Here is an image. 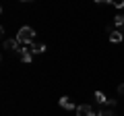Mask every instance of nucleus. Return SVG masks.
Wrapping results in <instances>:
<instances>
[{
	"label": "nucleus",
	"instance_id": "423d86ee",
	"mask_svg": "<svg viewBox=\"0 0 124 116\" xmlns=\"http://www.w3.org/2000/svg\"><path fill=\"white\" fill-rule=\"evenodd\" d=\"M4 48L6 50H13V52H19V50H21V48H19V40H6L4 41Z\"/></svg>",
	"mask_w": 124,
	"mask_h": 116
},
{
	"label": "nucleus",
	"instance_id": "0eeeda50",
	"mask_svg": "<svg viewBox=\"0 0 124 116\" xmlns=\"http://www.w3.org/2000/svg\"><path fill=\"white\" fill-rule=\"evenodd\" d=\"M110 41H112V44H120V41H124V33L112 31V33H110Z\"/></svg>",
	"mask_w": 124,
	"mask_h": 116
},
{
	"label": "nucleus",
	"instance_id": "9b49d317",
	"mask_svg": "<svg viewBox=\"0 0 124 116\" xmlns=\"http://www.w3.org/2000/svg\"><path fill=\"white\" fill-rule=\"evenodd\" d=\"M114 6L116 8H124V0H114Z\"/></svg>",
	"mask_w": 124,
	"mask_h": 116
},
{
	"label": "nucleus",
	"instance_id": "ddd939ff",
	"mask_svg": "<svg viewBox=\"0 0 124 116\" xmlns=\"http://www.w3.org/2000/svg\"><path fill=\"white\" fill-rule=\"evenodd\" d=\"M118 93H124V83H122V85H118Z\"/></svg>",
	"mask_w": 124,
	"mask_h": 116
},
{
	"label": "nucleus",
	"instance_id": "f8f14e48",
	"mask_svg": "<svg viewBox=\"0 0 124 116\" xmlns=\"http://www.w3.org/2000/svg\"><path fill=\"white\" fill-rule=\"evenodd\" d=\"M97 4H101V2H106V4H114V0H95Z\"/></svg>",
	"mask_w": 124,
	"mask_h": 116
},
{
	"label": "nucleus",
	"instance_id": "4468645a",
	"mask_svg": "<svg viewBox=\"0 0 124 116\" xmlns=\"http://www.w3.org/2000/svg\"><path fill=\"white\" fill-rule=\"evenodd\" d=\"M21 2H29V0H21Z\"/></svg>",
	"mask_w": 124,
	"mask_h": 116
},
{
	"label": "nucleus",
	"instance_id": "9d476101",
	"mask_svg": "<svg viewBox=\"0 0 124 116\" xmlns=\"http://www.w3.org/2000/svg\"><path fill=\"white\" fill-rule=\"evenodd\" d=\"M97 116H114V114H112V110H101L97 112Z\"/></svg>",
	"mask_w": 124,
	"mask_h": 116
},
{
	"label": "nucleus",
	"instance_id": "1a4fd4ad",
	"mask_svg": "<svg viewBox=\"0 0 124 116\" xmlns=\"http://www.w3.org/2000/svg\"><path fill=\"white\" fill-rule=\"evenodd\" d=\"M114 23H116V27H124V15L118 13V15L114 17Z\"/></svg>",
	"mask_w": 124,
	"mask_h": 116
},
{
	"label": "nucleus",
	"instance_id": "20e7f679",
	"mask_svg": "<svg viewBox=\"0 0 124 116\" xmlns=\"http://www.w3.org/2000/svg\"><path fill=\"white\" fill-rule=\"evenodd\" d=\"M58 104H60V108H64V110H68V112H70V110H77V106H75L68 98H60V99H58Z\"/></svg>",
	"mask_w": 124,
	"mask_h": 116
},
{
	"label": "nucleus",
	"instance_id": "39448f33",
	"mask_svg": "<svg viewBox=\"0 0 124 116\" xmlns=\"http://www.w3.org/2000/svg\"><path fill=\"white\" fill-rule=\"evenodd\" d=\"M29 50H31V54H44L48 48H46V44H35V41H33V44L29 46Z\"/></svg>",
	"mask_w": 124,
	"mask_h": 116
},
{
	"label": "nucleus",
	"instance_id": "f03ea898",
	"mask_svg": "<svg viewBox=\"0 0 124 116\" xmlns=\"http://www.w3.org/2000/svg\"><path fill=\"white\" fill-rule=\"evenodd\" d=\"M77 116H97V114L93 112V108L89 106V104H81V106L77 108Z\"/></svg>",
	"mask_w": 124,
	"mask_h": 116
},
{
	"label": "nucleus",
	"instance_id": "7ed1b4c3",
	"mask_svg": "<svg viewBox=\"0 0 124 116\" xmlns=\"http://www.w3.org/2000/svg\"><path fill=\"white\" fill-rule=\"evenodd\" d=\"M19 58H21L23 62H31V60H33V54H31V50H29V46H25V48H21L19 50Z\"/></svg>",
	"mask_w": 124,
	"mask_h": 116
},
{
	"label": "nucleus",
	"instance_id": "6e6552de",
	"mask_svg": "<svg viewBox=\"0 0 124 116\" xmlns=\"http://www.w3.org/2000/svg\"><path fill=\"white\" fill-rule=\"evenodd\" d=\"M95 102H97V104H108L110 99H108L106 95L101 93V91H95Z\"/></svg>",
	"mask_w": 124,
	"mask_h": 116
},
{
	"label": "nucleus",
	"instance_id": "f257e3e1",
	"mask_svg": "<svg viewBox=\"0 0 124 116\" xmlns=\"http://www.w3.org/2000/svg\"><path fill=\"white\" fill-rule=\"evenodd\" d=\"M17 40H19V44L31 46V44H33V40H35V29H33V27H29V25L21 27V29H19V33H17Z\"/></svg>",
	"mask_w": 124,
	"mask_h": 116
}]
</instances>
